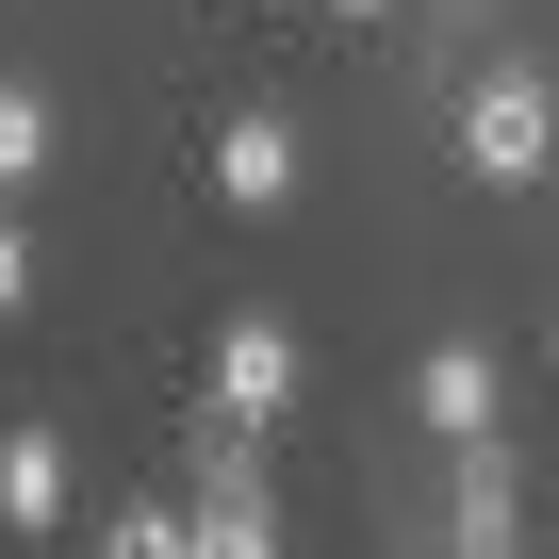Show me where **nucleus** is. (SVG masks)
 I'll return each mask as SVG.
<instances>
[{
	"mask_svg": "<svg viewBox=\"0 0 559 559\" xmlns=\"http://www.w3.org/2000/svg\"><path fill=\"white\" fill-rule=\"evenodd\" d=\"M461 165L493 181V198H526L543 165H559V83L510 50V67H477V99H461Z\"/></svg>",
	"mask_w": 559,
	"mask_h": 559,
	"instance_id": "nucleus-1",
	"label": "nucleus"
},
{
	"mask_svg": "<svg viewBox=\"0 0 559 559\" xmlns=\"http://www.w3.org/2000/svg\"><path fill=\"white\" fill-rule=\"evenodd\" d=\"M214 412L263 444V412H297V330H280V313H230L214 330Z\"/></svg>",
	"mask_w": 559,
	"mask_h": 559,
	"instance_id": "nucleus-2",
	"label": "nucleus"
},
{
	"mask_svg": "<svg viewBox=\"0 0 559 559\" xmlns=\"http://www.w3.org/2000/svg\"><path fill=\"white\" fill-rule=\"evenodd\" d=\"M181 559H280V510H263V477H247V444L198 477V510H181Z\"/></svg>",
	"mask_w": 559,
	"mask_h": 559,
	"instance_id": "nucleus-3",
	"label": "nucleus"
},
{
	"mask_svg": "<svg viewBox=\"0 0 559 559\" xmlns=\"http://www.w3.org/2000/svg\"><path fill=\"white\" fill-rule=\"evenodd\" d=\"M412 412H428L444 444H477V428H493V346H477V330H444V346L412 362Z\"/></svg>",
	"mask_w": 559,
	"mask_h": 559,
	"instance_id": "nucleus-4",
	"label": "nucleus"
},
{
	"mask_svg": "<svg viewBox=\"0 0 559 559\" xmlns=\"http://www.w3.org/2000/svg\"><path fill=\"white\" fill-rule=\"evenodd\" d=\"M461 559H526V477H510L493 428L461 444Z\"/></svg>",
	"mask_w": 559,
	"mask_h": 559,
	"instance_id": "nucleus-5",
	"label": "nucleus"
},
{
	"mask_svg": "<svg viewBox=\"0 0 559 559\" xmlns=\"http://www.w3.org/2000/svg\"><path fill=\"white\" fill-rule=\"evenodd\" d=\"M214 198L230 214H280V198H297V132H280V116H230L214 132Z\"/></svg>",
	"mask_w": 559,
	"mask_h": 559,
	"instance_id": "nucleus-6",
	"label": "nucleus"
},
{
	"mask_svg": "<svg viewBox=\"0 0 559 559\" xmlns=\"http://www.w3.org/2000/svg\"><path fill=\"white\" fill-rule=\"evenodd\" d=\"M0 526H67V444L50 428H0Z\"/></svg>",
	"mask_w": 559,
	"mask_h": 559,
	"instance_id": "nucleus-7",
	"label": "nucleus"
},
{
	"mask_svg": "<svg viewBox=\"0 0 559 559\" xmlns=\"http://www.w3.org/2000/svg\"><path fill=\"white\" fill-rule=\"evenodd\" d=\"M34 165H50V99H34V83H0V198H17Z\"/></svg>",
	"mask_w": 559,
	"mask_h": 559,
	"instance_id": "nucleus-8",
	"label": "nucleus"
},
{
	"mask_svg": "<svg viewBox=\"0 0 559 559\" xmlns=\"http://www.w3.org/2000/svg\"><path fill=\"white\" fill-rule=\"evenodd\" d=\"M99 559H181V510H116V526H99Z\"/></svg>",
	"mask_w": 559,
	"mask_h": 559,
	"instance_id": "nucleus-9",
	"label": "nucleus"
},
{
	"mask_svg": "<svg viewBox=\"0 0 559 559\" xmlns=\"http://www.w3.org/2000/svg\"><path fill=\"white\" fill-rule=\"evenodd\" d=\"M17 297H34V230L0 214V313H17Z\"/></svg>",
	"mask_w": 559,
	"mask_h": 559,
	"instance_id": "nucleus-10",
	"label": "nucleus"
},
{
	"mask_svg": "<svg viewBox=\"0 0 559 559\" xmlns=\"http://www.w3.org/2000/svg\"><path fill=\"white\" fill-rule=\"evenodd\" d=\"M346 17H379V0H346Z\"/></svg>",
	"mask_w": 559,
	"mask_h": 559,
	"instance_id": "nucleus-11",
	"label": "nucleus"
},
{
	"mask_svg": "<svg viewBox=\"0 0 559 559\" xmlns=\"http://www.w3.org/2000/svg\"><path fill=\"white\" fill-rule=\"evenodd\" d=\"M543 362H559V330H543Z\"/></svg>",
	"mask_w": 559,
	"mask_h": 559,
	"instance_id": "nucleus-12",
	"label": "nucleus"
}]
</instances>
